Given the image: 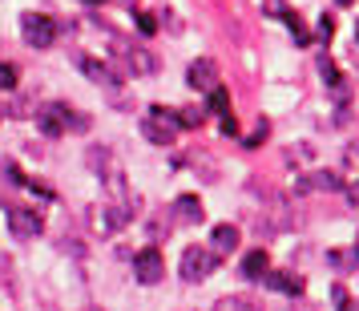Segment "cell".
Listing matches in <instances>:
<instances>
[{
    "label": "cell",
    "mask_w": 359,
    "mask_h": 311,
    "mask_svg": "<svg viewBox=\"0 0 359 311\" xmlns=\"http://www.w3.org/2000/svg\"><path fill=\"white\" fill-rule=\"evenodd\" d=\"M4 218H8V234H13L17 243H29V239H36V234L45 230V218H41V211H33V206H8Z\"/></svg>",
    "instance_id": "4"
},
{
    "label": "cell",
    "mask_w": 359,
    "mask_h": 311,
    "mask_svg": "<svg viewBox=\"0 0 359 311\" xmlns=\"http://www.w3.org/2000/svg\"><path fill=\"white\" fill-rule=\"evenodd\" d=\"M214 267H218V255H214L210 246H186L182 251V279L186 283H202V279L210 275Z\"/></svg>",
    "instance_id": "5"
},
{
    "label": "cell",
    "mask_w": 359,
    "mask_h": 311,
    "mask_svg": "<svg viewBox=\"0 0 359 311\" xmlns=\"http://www.w3.org/2000/svg\"><path fill=\"white\" fill-rule=\"evenodd\" d=\"M126 61H130L133 73H154V69H158V61H154L146 49H130V53H126Z\"/></svg>",
    "instance_id": "17"
},
{
    "label": "cell",
    "mask_w": 359,
    "mask_h": 311,
    "mask_svg": "<svg viewBox=\"0 0 359 311\" xmlns=\"http://www.w3.org/2000/svg\"><path fill=\"white\" fill-rule=\"evenodd\" d=\"M347 194H351V202H355V206H359V182H355V186H351V190H347Z\"/></svg>",
    "instance_id": "26"
},
{
    "label": "cell",
    "mask_w": 359,
    "mask_h": 311,
    "mask_svg": "<svg viewBox=\"0 0 359 311\" xmlns=\"http://www.w3.org/2000/svg\"><path fill=\"white\" fill-rule=\"evenodd\" d=\"M178 110H162V105H154L142 121V133H146L154 146H174V138H178Z\"/></svg>",
    "instance_id": "1"
},
{
    "label": "cell",
    "mask_w": 359,
    "mask_h": 311,
    "mask_svg": "<svg viewBox=\"0 0 359 311\" xmlns=\"http://www.w3.org/2000/svg\"><path fill=\"white\" fill-rule=\"evenodd\" d=\"M210 243H214V255H218V259L230 255V251L238 246V227H234V223H218L214 234H210Z\"/></svg>",
    "instance_id": "10"
},
{
    "label": "cell",
    "mask_w": 359,
    "mask_h": 311,
    "mask_svg": "<svg viewBox=\"0 0 359 311\" xmlns=\"http://www.w3.org/2000/svg\"><path fill=\"white\" fill-rule=\"evenodd\" d=\"M266 283L283 295H303V287H307L303 275H291V271H266Z\"/></svg>",
    "instance_id": "11"
},
{
    "label": "cell",
    "mask_w": 359,
    "mask_h": 311,
    "mask_svg": "<svg viewBox=\"0 0 359 311\" xmlns=\"http://www.w3.org/2000/svg\"><path fill=\"white\" fill-rule=\"evenodd\" d=\"M89 162L93 166H101V182H105V190L117 198V202H126L130 198V190H126V182H121V166L114 162V154L105 146H97V150H89Z\"/></svg>",
    "instance_id": "6"
},
{
    "label": "cell",
    "mask_w": 359,
    "mask_h": 311,
    "mask_svg": "<svg viewBox=\"0 0 359 311\" xmlns=\"http://www.w3.org/2000/svg\"><path fill=\"white\" fill-rule=\"evenodd\" d=\"M214 311H262V307H259V299H250V295H222Z\"/></svg>",
    "instance_id": "14"
},
{
    "label": "cell",
    "mask_w": 359,
    "mask_h": 311,
    "mask_svg": "<svg viewBox=\"0 0 359 311\" xmlns=\"http://www.w3.org/2000/svg\"><path fill=\"white\" fill-rule=\"evenodd\" d=\"M133 275H137V283H146V287L162 283V275H165L162 251H158V246H142V251L133 255Z\"/></svg>",
    "instance_id": "7"
},
{
    "label": "cell",
    "mask_w": 359,
    "mask_h": 311,
    "mask_svg": "<svg viewBox=\"0 0 359 311\" xmlns=\"http://www.w3.org/2000/svg\"><path fill=\"white\" fill-rule=\"evenodd\" d=\"M174 206H178V214L186 218V223H202V218H206V211H202V202H198L194 194H182Z\"/></svg>",
    "instance_id": "15"
},
{
    "label": "cell",
    "mask_w": 359,
    "mask_h": 311,
    "mask_svg": "<svg viewBox=\"0 0 359 311\" xmlns=\"http://www.w3.org/2000/svg\"><path fill=\"white\" fill-rule=\"evenodd\" d=\"M335 4H339V8H351V4H355V0H335Z\"/></svg>",
    "instance_id": "27"
},
{
    "label": "cell",
    "mask_w": 359,
    "mask_h": 311,
    "mask_svg": "<svg viewBox=\"0 0 359 311\" xmlns=\"http://www.w3.org/2000/svg\"><path fill=\"white\" fill-rule=\"evenodd\" d=\"M137 33L154 37V33H158V17H154V13H137Z\"/></svg>",
    "instance_id": "22"
},
{
    "label": "cell",
    "mask_w": 359,
    "mask_h": 311,
    "mask_svg": "<svg viewBox=\"0 0 359 311\" xmlns=\"http://www.w3.org/2000/svg\"><path fill=\"white\" fill-rule=\"evenodd\" d=\"M17 81H20L17 65H8V61H0V89H17Z\"/></svg>",
    "instance_id": "20"
},
{
    "label": "cell",
    "mask_w": 359,
    "mask_h": 311,
    "mask_svg": "<svg viewBox=\"0 0 359 311\" xmlns=\"http://www.w3.org/2000/svg\"><path fill=\"white\" fill-rule=\"evenodd\" d=\"M178 126H190V130H198V126H202V114H198V110H178Z\"/></svg>",
    "instance_id": "24"
},
{
    "label": "cell",
    "mask_w": 359,
    "mask_h": 311,
    "mask_svg": "<svg viewBox=\"0 0 359 311\" xmlns=\"http://www.w3.org/2000/svg\"><path fill=\"white\" fill-rule=\"evenodd\" d=\"M294 190H343V182H339V174L323 170V174H307V178L299 182Z\"/></svg>",
    "instance_id": "12"
},
{
    "label": "cell",
    "mask_w": 359,
    "mask_h": 311,
    "mask_svg": "<svg viewBox=\"0 0 359 311\" xmlns=\"http://www.w3.org/2000/svg\"><path fill=\"white\" fill-rule=\"evenodd\" d=\"M222 133H226V138H234V133H238V121H234V117H222Z\"/></svg>",
    "instance_id": "25"
},
{
    "label": "cell",
    "mask_w": 359,
    "mask_h": 311,
    "mask_svg": "<svg viewBox=\"0 0 359 311\" xmlns=\"http://www.w3.org/2000/svg\"><path fill=\"white\" fill-rule=\"evenodd\" d=\"M81 69L93 77V81H101L105 89H114L117 85V77H114V69L105 65V61H97V57H81Z\"/></svg>",
    "instance_id": "13"
},
{
    "label": "cell",
    "mask_w": 359,
    "mask_h": 311,
    "mask_svg": "<svg viewBox=\"0 0 359 311\" xmlns=\"http://www.w3.org/2000/svg\"><path fill=\"white\" fill-rule=\"evenodd\" d=\"M57 33H61V25L53 17H45V13H25V17H20V37H25L33 49H53Z\"/></svg>",
    "instance_id": "3"
},
{
    "label": "cell",
    "mask_w": 359,
    "mask_h": 311,
    "mask_svg": "<svg viewBox=\"0 0 359 311\" xmlns=\"http://www.w3.org/2000/svg\"><path fill=\"white\" fill-rule=\"evenodd\" d=\"M186 85H190V89H202V93L218 89V65H214L210 57L190 61V69H186Z\"/></svg>",
    "instance_id": "8"
},
{
    "label": "cell",
    "mask_w": 359,
    "mask_h": 311,
    "mask_svg": "<svg viewBox=\"0 0 359 311\" xmlns=\"http://www.w3.org/2000/svg\"><path fill=\"white\" fill-rule=\"evenodd\" d=\"M355 37H359V20H355Z\"/></svg>",
    "instance_id": "29"
},
{
    "label": "cell",
    "mask_w": 359,
    "mask_h": 311,
    "mask_svg": "<svg viewBox=\"0 0 359 311\" xmlns=\"http://www.w3.org/2000/svg\"><path fill=\"white\" fill-rule=\"evenodd\" d=\"M206 110H210V114H218V117H226V114H230V93L222 89V85L206 93Z\"/></svg>",
    "instance_id": "16"
},
{
    "label": "cell",
    "mask_w": 359,
    "mask_h": 311,
    "mask_svg": "<svg viewBox=\"0 0 359 311\" xmlns=\"http://www.w3.org/2000/svg\"><path fill=\"white\" fill-rule=\"evenodd\" d=\"M238 271H243V279H266V271H271V255H266L262 246L259 251H246Z\"/></svg>",
    "instance_id": "9"
},
{
    "label": "cell",
    "mask_w": 359,
    "mask_h": 311,
    "mask_svg": "<svg viewBox=\"0 0 359 311\" xmlns=\"http://www.w3.org/2000/svg\"><path fill=\"white\" fill-rule=\"evenodd\" d=\"M315 33H319V41L327 45V41L335 37V17H327V13H323V17H319V25H315Z\"/></svg>",
    "instance_id": "23"
},
{
    "label": "cell",
    "mask_w": 359,
    "mask_h": 311,
    "mask_svg": "<svg viewBox=\"0 0 359 311\" xmlns=\"http://www.w3.org/2000/svg\"><path fill=\"white\" fill-rule=\"evenodd\" d=\"M81 4H105V0H81Z\"/></svg>",
    "instance_id": "28"
},
{
    "label": "cell",
    "mask_w": 359,
    "mask_h": 311,
    "mask_svg": "<svg viewBox=\"0 0 359 311\" xmlns=\"http://www.w3.org/2000/svg\"><path fill=\"white\" fill-rule=\"evenodd\" d=\"M85 311H101V307H85Z\"/></svg>",
    "instance_id": "30"
},
{
    "label": "cell",
    "mask_w": 359,
    "mask_h": 311,
    "mask_svg": "<svg viewBox=\"0 0 359 311\" xmlns=\"http://www.w3.org/2000/svg\"><path fill=\"white\" fill-rule=\"evenodd\" d=\"M331 299H335V307H339V311H359L355 303H351V295H347V287H343V283H335V287H331Z\"/></svg>",
    "instance_id": "21"
},
{
    "label": "cell",
    "mask_w": 359,
    "mask_h": 311,
    "mask_svg": "<svg viewBox=\"0 0 359 311\" xmlns=\"http://www.w3.org/2000/svg\"><path fill=\"white\" fill-rule=\"evenodd\" d=\"M283 20H287V29H291L294 45H299V49H307V45H311V33H307V25H303V20L294 17V13H283Z\"/></svg>",
    "instance_id": "18"
},
{
    "label": "cell",
    "mask_w": 359,
    "mask_h": 311,
    "mask_svg": "<svg viewBox=\"0 0 359 311\" xmlns=\"http://www.w3.org/2000/svg\"><path fill=\"white\" fill-rule=\"evenodd\" d=\"M266 133H271V121H259L255 130L246 133V150H259L262 142H266Z\"/></svg>",
    "instance_id": "19"
},
{
    "label": "cell",
    "mask_w": 359,
    "mask_h": 311,
    "mask_svg": "<svg viewBox=\"0 0 359 311\" xmlns=\"http://www.w3.org/2000/svg\"><path fill=\"white\" fill-rule=\"evenodd\" d=\"M36 130L45 133V138H61L65 130H85V117H73V110H69V105L49 101V105L36 114Z\"/></svg>",
    "instance_id": "2"
}]
</instances>
